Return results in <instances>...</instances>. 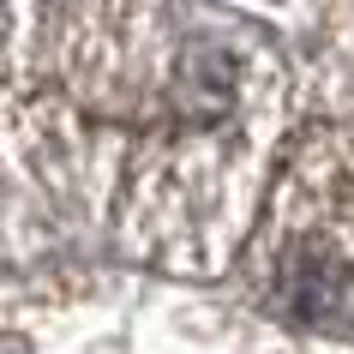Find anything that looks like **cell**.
<instances>
[{"mask_svg": "<svg viewBox=\"0 0 354 354\" xmlns=\"http://www.w3.org/2000/svg\"><path fill=\"white\" fill-rule=\"evenodd\" d=\"M288 84L259 37L102 0L60 24L42 66H12L19 150L138 252L216 264L277 150Z\"/></svg>", "mask_w": 354, "mask_h": 354, "instance_id": "cell-1", "label": "cell"}]
</instances>
